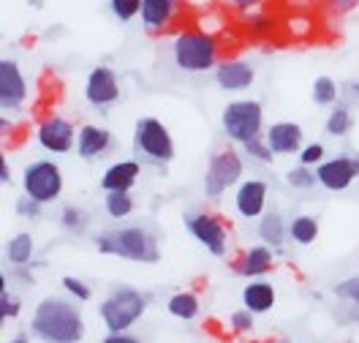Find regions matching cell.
<instances>
[{
  "instance_id": "obj_1",
  "label": "cell",
  "mask_w": 359,
  "mask_h": 343,
  "mask_svg": "<svg viewBox=\"0 0 359 343\" xmlns=\"http://www.w3.org/2000/svg\"><path fill=\"white\" fill-rule=\"evenodd\" d=\"M85 330L79 305L63 297H44L30 316V332L44 343H79Z\"/></svg>"
},
{
  "instance_id": "obj_2",
  "label": "cell",
  "mask_w": 359,
  "mask_h": 343,
  "mask_svg": "<svg viewBox=\"0 0 359 343\" xmlns=\"http://www.w3.org/2000/svg\"><path fill=\"white\" fill-rule=\"evenodd\" d=\"M95 248L104 256H120V259L139 262V264H158L161 262L158 237L144 227L107 229L95 237Z\"/></svg>"
},
{
  "instance_id": "obj_3",
  "label": "cell",
  "mask_w": 359,
  "mask_h": 343,
  "mask_svg": "<svg viewBox=\"0 0 359 343\" xmlns=\"http://www.w3.org/2000/svg\"><path fill=\"white\" fill-rule=\"evenodd\" d=\"M172 60L185 74H207L218 69V44L204 30H182L172 41Z\"/></svg>"
},
{
  "instance_id": "obj_4",
  "label": "cell",
  "mask_w": 359,
  "mask_h": 343,
  "mask_svg": "<svg viewBox=\"0 0 359 343\" xmlns=\"http://www.w3.org/2000/svg\"><path fill=\"white\" fill-rule=\"evenodd\" d=\"M144 311H147V297L134 286H117L98 305V316L107 332H128L136 321H142Z\"/></svg>"
},
{
  "instance_id": "obj_5",
  "label": "cell",
  "mask_w": 359,
  "mask_h": 343,
  "mask_svg": "<svg viewBox=\"0 0 359 343\" xmlns=\"http://www.w3.org/2000/svg\"><path fill=\"white\" fill-rule=\"evenodd\" d=\"M221 128L226 139L237 142L240 147L256 137H264V104L256 98H237L226 104L221 112Z\"/></svg>"
},
{
  "instance_id": "obj_6",
  "label": "cell",
  "mask_w": 359,
  "mask_h": 343,
  "mask_svg": "<svg viewBox=\"0 0 359 343\" xmlns=\"http://www.w3.org/2000/svg\"><path fill=\"white\" fill-rule=\"evenodd\" d=\"M134 147L142 156V161L153 163V166H169L177 150H175V139L169 134V128L158 120V117H139L134 126Z\"/></svg>"
},
{
  "instance_id": "obj_7",
  "label": "cell",
  "mask_w": 359,
  "mask_h": 343,
  "mask_svg": "<svg viewBox=\"0 0 359 343\" xmlns=\"http://www.w3.org/2000/svg\"><path fill=\"white\" fill-rule=\"evenodd\" d=\"M245 175V161L234 147H224L212 153L204 172V196L207 199H221L226 191L237 188Z\"/></svg>"
},
{
  "instance_id": "obj_8",
  "label": "cell",
  "mask_w": 359,
  "mask_h": 343,
  "mask_svg": "<svg viewBox=\"0 0 359 343\" xmlns=\"http://www.w3.org/2000/svg\"><path fill=\"white\" fill-rule=\"evenodd\" d=\"M20 185H22V194L33 196L44 207L55 205L60 199V194H63V172H60V166L55 161L39 159L25 166Z\"/></svg>"
},
{
  "instance_id": "obj_9",
  "label": "cell",
  "mask_w": 359,
  "mask_h": 343,
  "mask_svg": "<svg viewBox=\"0 0 359 343\" xmlns=\"http://www.w3.org/2000/svg\"><path fill=\"white\" fill-rule=\"evenodd\" d=\"M182 224L188 229V234H191L199 246L207 248L210 256L224 259L226 253H229V231H226V227L221 224L218 215L204 213V210H191V213H185Z\"/></svg>"
},
{
  "instance_id": "obj_10",
  "label": "cell",
  "mask_w": 359,
  "mask_h": 343,
  "mask_svg": "<svg viewBox=\"0 0 359 343\" xmlns=\"http://www.w3.org/2000/svg\"><path fill=\"white\" fill-rule=\"evenodd\" d=\"M76 137H79V128H74V123L60 117V114H52L39 123L36 128V142L39 147L46 153H55V156H63L71 153L76 147Z\"/></svg>"
},
{
  "instance_id": "obj_11",
  "label": "cell",
  "mask_w": 359,
  "mask_h": 343,
  "mask_svg": "<svg viewBox=\"0 0 359 343\" xmlns=\"http://www.w3.org/2000/svg\"><path fill=\"white\" fill-rule=\"evenodd\" d=\"M123 88H120V76L112 66H95L90 69L88 79H85V101L90 107H112L120 101Z\"/></svg>"
},
{
  "instance_id": "obj_12",
  "label": "cell",
  "mask_w": 359,
  "mask_h": 343,
  "mask_svg": "<svg viewBox=\"0 0 359 343\" xmlns=\"http://www.w3.org/2000/svg\"><path fill=\"white\" fill-rule=\"evenodd\" d=\"M316 177L324 191H346L359 180V156H335L316 166Z\"/></svg>"
},
{
  "instance_id": "obj_13",
  "label": "cell",
  "mask_w": 359,
  "mask_h": 343,
  "mask_svg": "<svg viewBox=\"0 0 359 343\" xmlns=\"http://www.w3.org/2000/svg\"><path fill=\"white\" fill-rule=\"evenodd\" d=\"M27 101V79L17 60H0V107L3 112H20Z\"/></svg>"
},
{
  "instance_id": "obj_14",
  "label": "cell",
  "mask_w": 359,
  "mask_h": 343,
  "mask_svg": "<svg viewBox=\"0 0 359 343\" xmlns=\"http://www.w3.org/2000/svg\"><path fill=\"white\" fill-rule=\"evenodd\" d=\"M267 194L269 185L259 177H250L234 188V210L245 221H259L267 213Z\"/></svg>"
},
{
  "instance_id": "obj_15",
  "label": "cell",
  "mask_w": 359,
  "mask_h": 343,
  "mask_svg": "<svg viewBox=\"0 0 359 343\" xmlns=\"http://www.w3.org/2000/svg\"><path fill=\"white\" fill-rule=\"evenodd\" d=\"M264 139L272 147L275 156H299V150L305 147V131L299 123L294 120H278V123H269Z\"/></svg>"
},
{
  "instance_id": "obj_16",
  "label": "cell",
  "mask_w": 359,
  "mask_h": 343,
  "mask_svg": "<svg viewBox=\"0 0 359 343\" xmlns=\"http://www.w3.org/2000/svg\"><path fill=\"white\" fill-rule=\"evenodd\" d=\"M215 82L226 93H245L256 82V69L248 60H224L215 69Z\"/></svg>"
},
{
  "instance_id": "obj_17",
  "label": "cell",
  "mask_w": 359,
  "mask_h": 343,
  "mask_svg": "<svg viewBox=\"0 0 359 343\" xmlns=\"http://www.w3.org/2000/svg\"><path fill=\"white\" fill-rule=\"evenodd\" d=\"M112 131L104 128V126H95V123H85L79 128V137H76V153L82 161L101 159L109 147H112Z\"/></svg>"
},
{
  "instance_id": "obj_18",
  "label": "cell",
  "mask_w": 359,
  "mask_h": 343,
  "mask_svg": "<svg viewBox=\"0 0 359 343\" xmlns=\"http://www.w3.org/2000/svg\"><path fill=\"white\" fill-rule=\"evenodd\" d=\"M139 175H142V163H139V161H117V163L104 169L98 185H101L104 194H112V191H131V188L139 183Z\"/></svg>"
},
{
  "instance_id": "obj_19",
  "label": "cell",
  "mask_w": 359,
  "mask_h": 343,
  "mask_svg": "<svg viewBox=\"0 0 359 343\" xmlns=\"http://www.w3.org/2000/svg\"><path fill=\"white\" fill-rule=\"evenodd\" d=\"M243 308L250 314H269L275 308V286L264 278H253L250 283L243 286Z\"/></svg>"
},
{
  "instance_id": "obj_20",
  "label": "cell",
  "mask_w": 359,
  "mask_h": 343,
  "mask_svg": "<svg viewBox=\"0 0 359 343\" xmlns=\"http://www.w3.org/2000/svg\"><path fill=\"white\" fill-rule=\"evenodd\" d=\"M259 240L269 246L272 251H278V248H283V243H286V234H289V224H286V218L278 213V210H267L262 218H259Z\"/></svg>"
},
{
  "instance_id": "obj_21",
  "label": "cell",
  "mask_w": 359,
  "mask_h": 343,
  "mask_svg": "<svg viewBox=\"0 0 359 343\" xmlns=\"http://www.w3.org/2000/svg\"><path fill=\"white\" fill-rule=\"evenodd\" d=\"M177 14V0H144L139 20L147 30H163Z\"/></svg>"
},
{
  "instance_id": "obj_22",
  "label": "cell",
  "mask_w": 359,
  "mask_h": 343,
  "mask_svg": "<svg viewBox=\"0 0 359 343\" xmlns=\"http://www.w3.org/2000/svg\"><path fill=\"white\" fill-rule=\"evenodd\" d=\"M275 267V253L269 246H253L248 248L245 256H243V264H240V275L243 278H264Z\"/></svg>"
},
{
  "instance_id": "obj_23",
  "label": "cell",
  "mask_w": 359,
  "mask_h": 343,
  "mask_svg": "<svg viewBox=\"0 0 359 343\" xmlns=\"http://www.w3.org/2000/svg\"><path fill=\"white\" fill-rule=\"evenodd\" d=\"M33 253H36V243H33L30 231H17L6 243V262L11 267H27L33 262Z\"/></svg>"
},
{
  "instance_id": "obj_24",
  "label": "cell",
  "mask_w": 359,
  "mask_h": 343,
  "mask_svg": "<svg viewBox=\"0 0 359 343\" xmlns=\"http://www.w3.org/2000/svg\"><path fill=\"white\" fill-rule=\"evenodd\" d=\"M166 311L180 321H194L202 314V302L194 292H175L166 300Z\"/></svg>"
},
{
  "instance_id": "obj_25",
  "label": "cell",
  "mask_w": 359,
  "mask_h": 343,
  "mask_svg": "<svg viewBox=\"0 0 359 343\" xmlns=\"http://www.w3.org/2000/svg\"><path fill=\"white\" fill-rule=\"evenodd\" d=\"M289 237H292L297 246H302V248L313 246L316 240H318V218L308 215V213L294 215L292 221H289Z\"/></svg>"
},
{
  "instance_id": "obj_26",
  "label": "cell",
  "mask_w": 359,
  "mask_h": 343,
  "mask_svg": "<svg viewBox=\"0 0 359 343\" xmlns=\"http://www.w3.org/2000/svg\"><path fill=\"white\" fill-rule=\"evenodd\" d=\"M351 128H354L351 107H348V104H335V107L330 109V114H327V120H324V131H327L330 137L343 139Z\"/></svg>"
},
{
  "instance_id": "obj_27",
  "label": "cell",
  "mask_w": 359,
  "mask_h": 343,
  "mask_svg": "<svg viewBox=\"0 0 359 343\" xmlns=\"http://www.w3.org/2000/svg\"><path fill=\"white\" fill-rule=\"evenodd\" d=\"M311 98H313V104H318V107H327V109H332L337 101H340V85H337L332 76L321 74V76H316V79H313Z\"/></svg>"
},
{
  "instance_id": "obj_28",
  "label": "cell",
  "mask_w": 359,
  "mask_h": 343,
  "mask_svg": "<svg viewBox=\"0 0 359 343\" xmlns=\"http://www.w3.org/2000/svg\"><path fill=\"white\" fill-rule=\"evenodd\" d=\"M134 196H131V191H112V194H107L104 196V210H107V215L114 218V221H120V218H128L131 213H134Z\"/></svg>"
},
{
  "instance_id": "obj_29",
  "label": "cell",
  "mask_w": 359,
  "mask_h": 343,
  "mask_svg": "<svg viewBox=\"0 0 359 343\" xmlns=\"http://www.w3.org/2000/svg\"><path fill=\"white\" fill-rule=\"evenodd\" d=\"M286 183L292 185V188H297V191H311L313 185H318V177H316V169L297 163V166H292L286 172Z\"/></svg>"
},
{
  "instance_id": "obj_30",
  "label": "cell",
  "mask_w": 359,
  "mask_h": 343,
  "mask_svg": "<svg viewBox=\"0 0 359 343\" xmlns=\"http://www.w3.org/2000/svg\"><path fill=\"white\" fill-rule=\"evenodd\" d=\"M243 156L253 159L256 163H267V166L278 159V156L272 153V147L267 144V139L264 137H256V139H250V142H245V144H243Z\"/></svg>"
},
{
  "instance_id": "obj_31",
  "label": "cell",
  "mask_w": 359,
  "mask_h": 343,
  "mask_svg": "<svg viewBox=\"0 0 359 343\" xmlns=\"http://www.w3.org/2000/svg\"><path fill=\"white\" fill-rule=\"evenodd\" d=\"M22 314V300L20 295H14L8 286H6V275H3V292H0V316L3 321H11L17 319Z\"/></svg>"
},
{
  "instance_id": "obj_32",
  "label": "cell",
  "mask_w": 359,
  "mask_h": 343,
  "mask_svg": "<svg viewBox=\"0 0 359 343\" xmlns=\"http://www.w3.org/2000/svg\"><path fill=\"white\" fill-rule=\"evenodd\" d=\"M88 213L76 205H68L60 210V227L68 229V231H82V229L88 227Z\"/></svg>"
},
{
  "instance_id": "obj_33",
  "label": "cell",
  "mask_w": 359,
  "mask_h": 343,
  "mask_svg": "<svg viewBox=\"0 0 359 343\" xmlns=\"http://www.w3.org/2000/svg\"><path fill=\"white\" fill-rule=\"evenodd\" d=\"M142 3L144 0H109V11L120 22H131L134 17L142 14Z\"/></svg>"
},
{
  "instance_id": "obj_34",
  "label": "cell",
  "mask_w": 359,
  "mask_h": 343,
  "mask_svg": "<svg viewBox=\"0 0 359 343\" xmlns=\"http://www.w3.org/2000/svg\"><path fill=\"white\" fill-rule=\"evenodd\" d=\"M63 289L68 292V297H74L76 302H88L93 297V289H90V283H85L82 278H76V275H63Z\"/></svg>"
},
{
  "instance_id": "obj_35",
  "label": "cell",
  "mask_w": 359,
  "mask_h": 343,
  "mask_svg": "<svg viewBox=\"0 0 359 343\" xmlns=\"http://www.w3.org/2000/svg\"><path fill=\"white\" fill-rule=\"evenodd\" d=\"M332 295L337 300H343V302H351V305H359V275L354 278H343V281H337L335 289H332Z\"/></svg>"
},
{
  "instance_id": "obj_36",
  "label": "cell",
  "mask_w": 359,
  "mask_h": 343,
  "mask_svg": "<svg viewBox=\"0 0 359 343\" xmlns=\"http://www.w3.org/2000/svg\"><path fill=\"white\" fill-rule=\"evenodd\" d=\"M14 210H17V215H20V218H27V221H36V218H41V213H44V205H41V202H36L33 196H27V194H22V196L17 199V205H14Z\"/></svg>"
},
{
  "instance_id": "obj_37",
  "label": "cell",
  "mask_w": 359,
  "mask_h": 343,
  "mask_svg": "<svg viewBox=\"0 0 359 343\" xmlns=\"http://www.w3.org/2000/svg\"><path fill=\"white\" fill-rule=\"evenodd\" d=\"M324 153H327V150H324V144H321V142H311V144H305V147L299 150V156H297V159H299V163H302V166H311V169H316L321 161L327 159Z\"/></svg>"
},
{
  "instance_id": "obj_38",
  "label": "cell",
  "mask_w": 359,
  "mask_h": 343,
  "mask_svg": "<svg viewBox=\"0 0 359 343\" xmlns=\"http://www.w3.org/2000/svg\"><path fill=\"white\" fill-rule=\"evenodd\" d=\"M229 324H231L234 332H250V330L256 327V314H250L248 308H237V311L231 314Z\"/></svg>"
},
{
  "instance_id": "obj_39",
  "label": "cell",
  "mask_w": 359,
  "mask_h": 343,
  "mask_svg": "<svg viewBox=\"0 0 359 343\" xmlns=\"http://www.w3.org/2000/svg\"><path fill=\"white\" fill-rule=\"evenodd\" d=\"M101 343H144V341L131 335V332H107V338Z\"/></svg>"
},
{
  "instance_id": "obj_40",
  "label": "cell",
  "mask_w": 359,
  "mask_h": 343,
  "mask_svg": "<svg viewBox=\"0 0 359 343\" xmlns=\"http://www.w3.org/2000/svg\"><path fill=\"white\" fill-rule=\"evenodd\" d=\"M327 3H330V8L335 14H348V11H354L359 6V0H327Z\"/></svg>"
},
{
  "instance_id": "obj_41",
  "label": "cell",
  "mask_w": 359,
  "mask_h": 343,
  "mask_svg": "<svg viewBox=\"0 0 359 343\" xmlns=\"http://www.w3.org/2000/svg\"><path fill=\"white\" fill-rule=\"evenodd\" d=\"M0 183L3 185L11 183V163H8L6 156H0Z\"/></svg>"
},
{
  "instance_id": "obj_42",
  "label": "cell",
  "mask_w": 359,
  "mask_h": 343,
  "mask_svg": "<svg viewBox=\"0 0 359 343\" xmlns=\"http://www.w3.org/2000/svg\"><path fill=\"white\" fill-rule=\"evenodd\" d=\"M231 3H234L237 8H243V11H248V8H256V6L262 3V0H231Z\"/></svg>"
},
{
  "instance_id": "obj_43",
  "label": "cell",
  "mask_w": 359,
  "mask_h": 343,
  "mask_svg": "<svg viewBox=\"0 0 359 343\" xmlns=\"http://www.w3.org/2000/svg\"><path fill=\"white\" fill-rule=\"evenodd\" d=\"M346 95L348 98H359V82H348L346 85Z\"/></svg>"
},
{
  "instance_id": "obj_44",
  "label": "cell",
  "mask_w": 359,
  "mask_h": 343,
  "mask_svg": "<svg viewBox=\"0 0 359 343\" xmlns=\"http://www.w3.org/2000/svg\"><path fill=\"white\" fill-rule=\"evenodd\" d=\"M8 343H30V338L27 335H17V338H11Z\"/></svg>"
},
{
  "instance_id": "obj_45",
  "label": "cell",
  "mask_w": 359,
  "mask_h": 343,
  "mask_svg": "<svg viewBox=\"0 0 359 343\" xmlns=\"http://www.w3.org/2000/svg\"><path fill=\"white\" fill-rule=\"evenodd\" d=\"M278 343H292V341H278Z\"/></svg>"
}]
</instances>
